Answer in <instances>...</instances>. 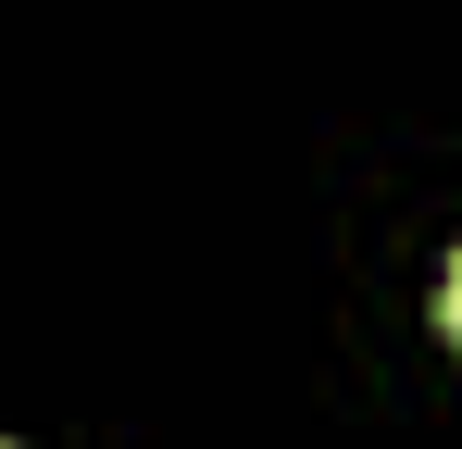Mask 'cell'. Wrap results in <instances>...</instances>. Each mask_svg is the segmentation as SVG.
I'll use <instances>...</instances> for the list:
<instances>
[{
	"mask_svg": "<svg viewBox=\"0 0 462 449\" xmlns=\"http://www.w3.org/2000/svg\"><path fill=\"white\" fill-rule=\"evenodd\" d=\"M438 325H450V350H462V250H450V275H438Z\"/></svg>",
	"mask_w": 462,
	"mask_h": 449,
	"instance_id": "cell-1",
	"label": "cell"
}]
</instances>
